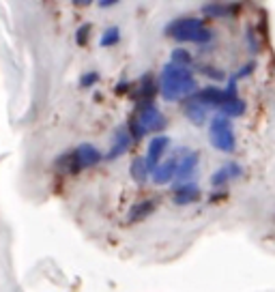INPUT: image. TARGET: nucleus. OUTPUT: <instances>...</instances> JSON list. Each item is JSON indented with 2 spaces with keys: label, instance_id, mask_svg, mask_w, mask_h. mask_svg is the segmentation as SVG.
<instances>
[{
  "label": "nucleus",
  "instance_id": "obj_1",
  "mask_svg": "<svg viewBox=\"0 0 275 292\" xmlns=\"http://www.w3.org/2000/svg\"><path fill=\"white\" fill-rule=\"evenodd\" d=\"M198 90L196 77L189 69L176 67L168 62L161 69V97L166 101H181L183 97H192Z\"/></svg>",
  "mask_w": 275,
  "mask_h": 292
},
{
  "label": "nucleus",
  "instance_id": "obj_2",
  "mask_svg": "<svg viewBox=\"0 0 275 292\" xmlns=\"http://www.w3.org/2000/svg\"><path fill=\"white\" fill-rule=\"evenodd\" d=\"M166 35L172 37L174 41H194V43H206L211 41L213 32L206 28L202 19L196 17H185V19H176L166 28Z\"/></svg>",
  "mask_w": 275,
  "mask_h": 292
},
{
  "label": "nucleus",
  "instance_id": "obj_3",
  "mask_svg": "<svg viewBox=\"0 0 275 292\" xmlns=\"http://www.w3.org/2000/svg\"><path fill=\"white\" fill-rule=\"evenodd\" d=\"M208 138H211V144L221 153H234L237 148V138H234L230 118L217 114L208 125Z\"/></svg>",
  "mask_w": 275,
  "mask_h": 292
},
{
  "label": "nucleus",
  "instance_id": "obj_4",
  "mask_svg": "<svg viewBox=\"0 0 275 292\" xmlns=\"http://www.w3.org/2000/svg\"><path fill=\"white\" fill-rule=\"evenodd\" d=\"M138 122L142 125L144 131H159L166 127V116L161 114V110L155 103H138Z\"/></svg>",
  "mask_w": 275,
  "mask_h": 292
},
{
  "label": "nucleus",
  "instance_id": "obj_5",
  "mask_svg": "<svg viewBox=\"0 0 275 292\" xmlns=\"http://www.w3.org/2000/svg\"><path fill=\"white\" fill-rule=\"evenodd\" d=\"M168 146H170V138H168V135H155V138L150 140L146 157H144V164H146V168H148V174L161 164V157H163V153H166Z\"/></svg>",
  "mask_w": 275,
  "mask_h": 292
},
{
  "label": "nucleus",
  "instance_id": "obj_6",
  "mask_svg": "<svg viewBox=\"0 0 275 292\" xmlns=\"http://www.w3.org/2000/svg\"><path fill=\"white\" fill-rule=\"evenodd\" d=\"M132 135H129V131H127V127L123 125V127H119L114 131V135H112V148H110V153L106 155L103 159H108V161H114V159H119L121 155H125L127 151H129V146H132Z\"/></svg>",
  "mask_w": 275,
  "mask_h": 292
},
{
  "label": "nucleus",
  "instance_id": "obj_7",
  "mask_svg": "<svg viewBox=\"0 0 275 292\" xmlns=\"http://www.w3.org/2000/svg\"><path fill=\"white\" fill-rule=\"evenodd\" d=\"M73 157H75L77 166H80V170H82V168H93V166H97L103 159V155L99 153V148L93 146V144H80L73 151Z\"/></svg>",
  "mask_w": 275,
  "mask_h": 292
},
{
  "label": "nucleus",
  "instance_id": "obj_8",
  "mask_svg": "<svg viewBox=\"0 0 275 292\" xmlns=\"http://www.w3.org/2000/svg\"><path fill=\"white\" fill-rule=\"evenodd\" d=\"M198 159H200L198 153H189L187 157L179 159V166H176V172H174V178H172V183L176 187H179V183L187 180L196 172V168H198Z\"/></svg>",
  "mask_w": 275,
  "mask_h": 292
},
{
  "label": "nucleus",
  "instance_id": "obj_9",
  "mask_svg": "<svg viewBox=\"0 0 275 292\" xmlns=\"http://www.w3.org/2000/svg\"><path fill=\"white\" fill-rule=\"evenodd\" d=\"M176 166H179V157H170L166 164H159L150 172V178H153L155 185H168L172 183L174 178V172H176Z\"/></svg>",
  "mask_w": 275,
  "mask_h": 292
},
{
  "label": "nucleus",
  "instance_id": "obj_10",
  "mask_svg": "<svg viewBox=\"0 0 275 292\" xmlns=\"http://www.w3.org/2000/svg\"><path fill=\"white\" fill-rule=\"evenodd\" d=\"M172 200H174V204H179V206L198 202V200H200V189H198V185H196V183H185V185L176 187Z\"/></svg>",
  "mask_w": 275,
  "mask_h": 292
},
{
  "label": "nucleus",
  "instance_id": "obj_11",
  "mask_svg": "<svg viewBox=\"0 0 275 292\" xmlns=\"http://www.w3.org/2000/svg\"><path fill=\"white\" fill-rule=\"evenodd\" d=\"M243 174V170H241V166L239 164H234V161H228V164L224 168H219L217 172L211 176V185L213 187H221L226 183V180H230V178H237Z\"/></svg>",
  "mask_w": 275,
  "mask_h": 292
},
{
  "label": "nucleus",
  "instance_id": "obj_12",
  "mask_svg": "<svg viewBox=\"0 0 275 292\" xmlns=\"http://www.w3.org/2000/svg\"><path fill=\"white\" fill-rule=\"evenodd\" d=\"M206 114H208V108L202 106L200 101H196V99L189 97V101H187V106H185V116H187V118L192 120L194 125L202 127L206 122Z\"/></svg>",
  "mask_w": 275,
  "mask_h": 292
},
{
  "label": "nucleus",
  "instance_id": "obj_13",
  "mask_svg": "<svg viewBox=\"0 0 275 292\" xmlns=\"http://www.w3.org/2000/svg\"><path fill=\"white\" fill-rule=\"evenodd\" d=\"M155 200H144V202H138L132 206V211H129V215H127V222L129 224H136V222H142L144 217H148L150 213L155 211Z\"/></svg>",
  "mask_w": 275,
  "mask_h": 292
},
{
  "label": "nucleus",
  "instance_id": "obj_14",
  "mask_svg": "<svg viewBox=\"0 0 275 292\" xmlns=\"http://www.w3.org/2000/svg\"><path fill=\"white\" fill-rule=\"evenodd\" d=\"M239 6L237 4H219V2H208L202 6V13L206 17H226V15H232Z\"/></svg>",
  "mask_w": 275,
  "mask_h": 292
},
{
  "label": "nucleus",
  "instance_id": "obj_15",
  "mask_svg": "<svg viewBox=\"0 0 275 292\" xmlns=\"http://www.w3.org/2000/svg\"><path fill=\"white\" fill-rule=\"evenodd\" d=\"M155 77L150 73H144L140 80V103H153L155 99Z\"/></svg>",
  "mask_w": 275,
  "mask_h": 292
},
{
  "label": "nucleus",
  "instance_id": "obj_16",
  "mask_svg": "<svg viewBox=\"0 0 275 292\" xmlns=\"http://www.w3.org/2000/svg\"><path fill=\"white\" fill-rule=\"evenodd\" d=\"M243 112H245V101L239 99V97H234V99L226 101L224 106L219 108V114L226 116V118H232V116H241Z\"/></svg>",
  "mask_w": 275,
  "mask_h": 292
},
{
  "label": "nucleus",
  "instance_id": "obj_17",
  "mask_svg": "<svg viewBox=\"0 0 275 292\" xmlns=\"http://www.w3.org/2000/svg\"><path fill=\"white\" fill-rule=\"evenodd\" d=\"M129 172H132V178L136 180V183H144V180L148 178V168H146V164H144V157H136L132 161Z\"/></svg>",
  "mask_w": 275,
  "mask_h": 292
},
{
  "label": "nucleus",
  "instance_id": "obj_18",
  "mask_svg": "<svg viewBox=\"0 0 275 292\" xmlns=\"http://www.w3.org/2000/svg\"><path fill=\"white\" fill-rule=\"evenodd\" d=\"M56 168H58V170H61L63 174H75V172H80V166H77L73 153L63 155V157L56 161Z\"/></svg>",
  "mask_w": 275,
  "mask_h": 292
},
{
  "label": "nucleus",
  "instance_id": "obj_19",
  "mask_svg": "<svg viewBox=\"0 0 275 292\" xmlns=\"http://www.w3.org/2000/svg\"><path fill=\"white\" fill-rule=\"evenodd\" d=\"M119 41H121V30L116 28V26H110V28L101 35L99 45H101V48H112V45H116Z\"/></svg>",
  "mask_w": 275,
  "mask_h": 292
},
{
  "label": "nucleus",
  "instance_id": "obj_20",
  "mask_svg": "<svg viewBox=\"0 0 275 292\" xmlns=\"http://www.w3.org/2000/svg\"><path fill=\"white\" fill-rule=\"evenodd\" d=\"M170 62L176 64V67H185L187 69V64H192V54H189L187 50H183V48H176V50H172V60Z\"/></svg>",
  "mask_w": 275,
  "mask_h": 292
},
{
  "label": "nucleus",
  "instance_id": "obj_21",
  "mask_svg": "<svg viewBox=\"0 0 275 292\" xmlns=\"http://www.w3.org/2000/svg\"><path fill=\"white\" fill-rule=\"evenodd\" d=\"M127 131H129V135H132V140H142L144 135H146V131H144V129H142V125H140V122H138V118H136V116L132 118V122H129Z\"/></svg>",
  "mask_w": 275,
  "mask_h": 292
},
{
  "label": "nucleus",
  "instance_id": "obj_22",
  "mask_svg": "<svg viewBox=\"0 0 275 292\" xmlns=\"http://www.w3.org/2000/svg\"><path fill=\"white\" fill-rule=\"evenodd\" d=\"M97 82H99V73H97V71H88V73H84L80 77V86L82 88H90V86H95Z\"/></svg>",
  "mask_w": 275,
  "mask_h": 292
},
{
  "label": "nucleus",
  "instance_id": "obj_23",
  "mask_svg": "<svg viewBox=\"0 0 275 292\" xmlns=\"http://www.w3.org/2000/svg\"><path fill=\"white\" fill-rule=\"evenodd\" d=\"M88 35H90V24H82L80 28H77V32H75V41H77V45H86Z\"/></svg>",
  "mask_w": 275,
  "mask_h": 292
},
{
  "label": "nucleus",
  "instance_id": "obj_24",
  "mask_svg": "<svg viewBox=\"0 0 275 292\" xmlns=\"http://www.w3.org/2000/svg\"><path fill=\"white\" fill-rule=\"evenodd\" d=\"M202 71H205V75L213 77V80H219V82H224V80H226V73H224V71H219V69H213V67H202Z\"/></svg>",
  "mask_w": 275,
  "mask_h": 292
},
{
  "label": "nucleus",
  "instance_id": "obj_25",
  "mask_svg": "<svg viewBox=\"0 0 275 292\" xmlns=\"http://www.w3.org/2000/svg\"><path fill=\"white\" fill-rule=\"evenodd\" d=\"M254 69H256V64H254V62H247L245 67H241V69L237 71V73H234V80H241V77H247Z\"/></svg>",
  "mask_w": 275,
  "mask_h": 292
},
{
  "label": "nucleus",
  "instance_id": "obj_26",
  "mask_svg": "<svg viewBox=\"0 0 275 292\" xmlns=\"http://www.w3.org/2000/svg\"><path fill=\"white\" fill-rule=\"evenodd\" d=\"M247 37H250V50H252V52H256V50H258V45H256V41H254V30H252V28L247 30Z\"/></svg>",
  "mask_w": 275,
  "mask_h": 292
},
{
  "label": "nucleus",
  "instance_id": "obj_27",
  "mask_svg": "<svg viewBox=\"0 0 275 292\" xmlns=\"http://www.w3.org/2000/svg\"><path fill=\"white\" fill-rule=\"evenodd\" d=\"M114 4H119V2H116V0H99L101 9H110V6H114Z\"/></svg>",
  "mask_w": 275,
  "mask_h": 292
},
{
  "label": "nucleus",
  "instance_id": "obj_28",
  "mask_svg": "<svg viewBox=\"0 0 275 292\" xmlns=\"http://www.w3.org/2000/svg\"><path fill=\"white\" fill-rule=\"evenodd\" d=\"M116 95H123V93H127V82H123V84H116V90H114Z\"/></svg>",
  "mask_w": 275,
  "mask_h": 292
},
{
  "label": "nucleus",
  "instance_id": "obj_29",
  "mask_svg": "<svg viewBox=\"0 0 275 292\" xmlns=\"http://www.w3.org/2000/svg\"><path fill=\"white\" fill-rule=\"evenodd\" d=\"M73 4H77V6H86V4H90L88 0H73Z\"/></svg>",
  "mask_w": 275,
  "mask_h": 292
}]
</instances>
